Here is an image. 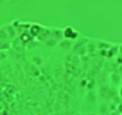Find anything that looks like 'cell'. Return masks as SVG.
I'll return each instance as SVG.
<instances>
[{
	"label": "cell",
	"instance_id": "cell-2",
	"mask_svg": "<svg viewBox=\"0 0 122 115\" xmlns=\"http://www.w3.org/2000/svg\"><path fill=\"white\" fill-rule=\"evenodd\" d=\"M118 55V44H110V47L105 52V58L107 59H115Z\"/></svg>",
	"mask_w": 122,
	"mask_h": 115
},
{
	"label": "cell",
	"instance_id": "cell-3",
	"mask_svg": "<svg viewBox=\"0 0 122 115\" xmlns=\"http://www.w3.org/2000/svg\"><path fill=\"white\" fill-rule=\"evenodd\" d=\"M42 29H43V25L37 24V23H31L28 31H29V34H30L32 37H37V36L40 35V32L42 31Z\"/></svg>",
	"mask_w": 122,
	"mask_h": 115
},
{
	"label": "cell",
	"instance_id": "cell-1",
	"mask_svg": "<svg viewBox=\"0 0 122 115\" xmlns=\"http://www.w3.org/2000/svg\"><path fill=\"white\" fill-rule=\"evenodd\" d=\"M61 30H62V37L67 41H77V38H79V36H80L79 31L76 28L71 26V25L65 26Z\"/></svg>",
	"mask_w": 122,
	"mask_h": 115
},
{
	"label": "cell",
	"instance_id": "cell-4",
	"mask_svg": "<svg viewBox=\"0 0 122 115\" xmlns=\"http://www.w3.org/2000/svg\"><path fill=\"white\" fill-rule=\"evenodd\" d=\"M49 36H50V28L43 26L42 31H41L40 35L37 36V41H40V42H46V41L49 38Z\"/></svg>",
	"mask_w": 122,
	"mask_h": 115
},
{
	"label": "cell",
	"instance_id": "cell-6",
	"mask_svg": "<svg viewBox=\"0 0 122 115\" xmlns=\"http://www.w3.org/2000/svg\"><path fill=\"white\" fill-rule=\"evenodd\" d=\"M118 54H121V55H122V43H121V44H118Z\"/></svg>",
	"mask_w": 122,
	"mask_h": 115
},
{
	"label": "cell",
	"instance_id": "cell-5",
	"mask_svg": "<svg viewBox=\"0 0 122 115\" xmlns=\"http://www.w3.org/2000/svg\"><path fill=\"white\" fill-rule=\"evenodd\" d=\"M117 95H118V97L122 99V84H121L120 86H117Z\"/></svg>",
	"mask_w": 122,
	"mask_h": 115
},
{
	"label": "cell",
	"instance_id": "cell-7",
	"mask_svg": "<svg viewBox=\"0 0 122 115\" xmlns=\"http://www.w3.org/2000/svg\"><path fill=\"white\" fill-rule=\"evenodd\" d=\"M3 1H6V0H0V3H3Z\"/></svg>",
	"mask_w": 122,
	"mask_h": 115
}]
</instances>
